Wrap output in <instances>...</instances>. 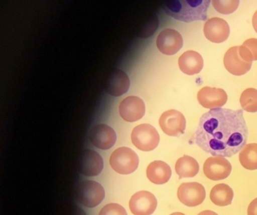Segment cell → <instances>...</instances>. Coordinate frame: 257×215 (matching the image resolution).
<instances>
[{"label": "cell", "mask_w": 257, "mask_h": 215, "mask_svg": "<svg viewBox=\"0 0 257 215\" xmlns=\"http://www.w3.org/2000/svg\"><path fill=\"white\" fill-rule=\"evenodd\" d=\"M247 138L243 110L219 108L201 116L192 141L213 156L231 157L246 145Z\"/></svg>", "instance_id": "6da1fadb"}, {"label": "cell", "mask_w": 257, "mask_h": 215, "mask_svg": "<svg viewBox=\"0 0 257 215\" xmlns=\"http://www.w3.org/2000/svg\"><path fill=\"white\" fill-rule=\"evenodd\" d=\"M209 0H173L164 3L162 8L171 18L189 23L207 19Z\"/></svg>", "instance_id": "7a4b0ae2"}, {"label": "cell", "mask_w": 257, "mask_h": 215, "mask_svg": "<svg viewBox=\"0 0 257 215\" xmlns=\"http://www.w3.org/2000/svg\"><path fill=\"white\" fill-rule=\"evenodd\" d=\"M78 201L85 207H94L103 201L105 191L103 186L94 180H83L78 184L76 189Z\"/></svg>", "instance_id": "3957f363"}, {"label": "cell", "mask_w": 257, "mask_h": 215, "mask_svg": "<svg viewBox=\"0 0 257 215\" xmlns=\"http://www.w3.org/2000/svg\"><path fill=\"white\" fill-rule=\"evenodd\" d=\"M109 163L116 172L128 174L133 173L138 168L139 157L132 149L121 147L112 152Z\"/></svg>", "instance_id": "277c9868"}, {"label": "cell", "mask_w": 257, "mask_h": 215, "mask_svg": "<svg viewBox=\"0 0 257 215\" xmlns=\"http://www.w3.org/2000/svg\"><path fill=\"white\" fill-rule=\"evenodd\" d=\"M132 141L134 145L144 151H151L159 145L160 137L154 126L141 124L132 131Z\"/></svg>", "instance_id": "5b68a950"}, {"label": "cell", "mask_w": 257, "mask_h": 215, "mask_svg": "<svg viewBox=\"0 0 257 215\" xmlns=\"http://www.w3.org/2000/svg\"><path fill=\"white\" fill-rule=\"evenodd\" d=\"M177 197L180 202L188 207H196L205 199V188L197 182L183 183L177 189Z\"/></svg>", "instance_id": "8992f818"}, {"label": "cell", "mask_w": 257, "mask_h": 215, "mask_svg": "<svg viewBox=\"0 0 257 215\" xmlns=\"http://www.w3.org/2000/svg\"><path fill=\"white\" fill-rule=\"evenodd\" d=\"M186 118L184 115L177 110L165 111L159 119L161 129L170 136H180L186 129Z\"/></svg>", "instance_id": "52a82bcc"}, {"label": "cell", "mask_w": 257, "mask_h": 215, "mask_svg": "<svg viewBox=\"0 0 257 215\" xmlns=\"http://www.w3.org/2000/svg\"><path fill=\"white\" fill-rule=\"evenodd\" d=\"M231 163L228 159L221 156H211L206 159L203 171L207 178L220 180L227 178L231 172Z\"/></svg>", "instance_id": "ba28073f"}, {"label": "cell", "mask_w": 257, "mask_h": 215, "mask_svg": "<svg viewBox=\"0 0 257 215\" xmlns=\"http://www.w3.org/2000/svg\"><path fill=\"white\" fill-rule=\"evenodd\" d=\"M158 49L165 55H174L183 45L180 33L173 29H166L161 32L156 39Z\"/></svg>", "instance_id": "9c48e42d"}, {"label": "cell", "mask_w": 257, "mask_h": 215, "mask_svg": "<svg viewBox=\"0 0 257 215\" xmlns=\"http://www.w3.org/2000/svg\"><path fill=\"white\" fill-rule=\"evenodd\" d=\"M157 204V199L153 193L140 191L132 195L129 207L135 215H151L156 210Z\"/></svg>", "instance_id": "30bf717a"}, {"label": "cell", "mask_w": 257, "mask_h": 215, "mask_svg": "<svg viewBox=\"0 0 257 215\" xmlns=\"http://www.w3.org/2000/svg\"><path fill=\"white\" fill-rule=\"evenodd\" d=\"M103 168V159L97 152L93 150H84L79 159V171L87 177H94L101 172Z\"/></svg>", "instance_id": "8fae6325"}, {"label": "cell", "mask_w": 257, "mask_h": 215, "mask_svg": "<svg viewBox=\"0 0 257 215\" xmlns=\"http://www.w3.org/2000/svg\"><path fill=\"white\" fill-rule=\"evenodd\" d=\"M89 139L94 147L101 150H108L115 144L116 134L110 126L106 124H97L90 131Z\"/></svg>", "instance_id": "7c38bea8"}, {"label": "cell", "mask_w": 257, "mask_h": 215, "mask_svg": "<svg viewBox=\"0 0 257 215\" xmlns=\"http://www.w3.org/2000/svg\"><path fill=\"white\" fill-rule=\"evenodd\" d=\"M145 103L138 96H128L123 99L120 103V116L127 122H135L141 120L145 114Z\"/></svg>", "instance_id": "4fadbf2b"}, {"label": "cell", "mask_w": 257, "mask_h": 215, "mask_svg": "<svg viewBox=\"0 0 257 215\" xmlns=\"http://www.w3.org/2000/svg\"><path fill=\"white\" fill-rule=\"evenodd\" d=\"M197 98L200 105L209 109L221 108L228 100V96L225 90L210 87L201 88L198 91Z\"/></svg>", "instance_id": "5bb4252c"}, {"label": "cell", "mask_w": 257, "mask_h": 215, "mask_svg": "<svg viewBox=\"0 0 257 215\" xmlns=\"http://www.w3.org/2000/svg\"><path fill=\"white\" fill-rule=\"evenodd\" d=\"M204 33L207 39L210 42L222 43L226 41L229 36V26L222 18H210L204 24Z\"/></svg>", "instance_id": "9a60e30c"}, {"label": "cell", "mask_w": 257, "mask_h": 215, "mask_svg": "<svg viewBox=\"0 0 257 215\" xmlns=\"http://www.w3.org/2000/svg\"><path fill=\"white\" fill-rule=\"evenodd\" d=\"M224 66L228 72L240 76L250 70L252 63L244 61L239 54V47L229 48L224 56Z\"/></svg>", "instance_id": "2e32d148"}, {"label": "cell", "mask_w": 257, "mask_h": 215, "mask_svg": "<svg viewBox=\"0 0 257 215\" xmlns=\"http://www.w3.org/2000/svg\"><path fill=\"white\" fill-rule=\"evenodd\" d=\"M130 87V79L125 72L115 69L108 78L106 83V93L111 96H120L127 93Z\"/></svg>", "instance_id": "e0dca14e"}, {"label": "cell", "mask_w": 257, "mask_h": 215, "mask_svg": "<svg viewBox=\"0 0 257 215\" xmlns=\"http://www.w3.org/2000/svg\"><path fill=\"white\" fill-rule=\"evenodd\" d=\"M179 67L183 73L193 75L199 73L204 66V60L199 53L188 51L179 58Z\"/></svg>", "instance_id": "ac0fdd59"}, {"label": "cell", "mask_w": 257, "mask_h": 215, "mask_svg": "<svg viewBox=\"0 0 257 215\" xmlns=\"http://www.w3.org/2000/svg\"><path fill=\"white\" fill-rule=\"evenodd\" d=\"M171 167L163 161H154L147 167V177L155 184L166 183L171 178Z\"/></svg>", "instance_id": "d6986e66"}, {"label": "cell", "mask_w": 257, "mask_h": 215, "mask_svg": "<svg viewBox=\"0 0 257 215\" xmlns=\"http://www.w3.org/2000/svg\"><path fill=\"white\" fill-rule=\"evenodd\" d=\"M175 171L179 175V179L193 177L199 171V164L192 156L184 155L176 162Z\"/></svg>", "instance_id": "ffe728a7"}, {"label": "cell", "mask_w": 257, "mask_h": 215, "mask_svg": "<svg viewBox=\"0 0 257 215\" xmlns=\"http://www.w3.org/2000/svg\"><path fill=\"white\" fill-rule=\"evenodd\" d=\"M233 197V189L225 183L215 185L210 191V198L212 202L220 207L230 205L232 202Z\"/></svg>", "instance_id": "44dd1931"}, {"label": "cell", "mask_w": 257, "mask_h": 215, "mask_svg": "<svg viewBox=\"0 0 257 215\" xmlns=\"http://www.w3.org/2000/svg\"><path fill=\"white\" fill-rule=\"evenodd\" d=\"M239 160L243 168L248 170L257 169V144H246L239 153Z\"/></svg>", "instance_id": "7402d4cb"}, {"label": "cell", "mask_w": 257, "mask_h": 215, "mask_svg": "<svg viewBox=\"0 0 257 215\" xmlns=\"http://www.w3.org/2000/svg\"><path fill=\"white\" fill-rule=\"evenodd\" d=\"M239 54L244 61L252 63L257 60V39H249L245 41L239 47Z\"/></svg>", "instance_id": "603a6c76"}, {"label": "cell", "mask_w": 257, "mask_h": 215, "mask_svg": "<svg viewBox=\"0 0 257 215\" xmlns=\"http://www.w3.org/2000/svg\"><path fill=\"white\" fill-rule=\"evenodd\" d=\"M240 105L243 109L248 112L257 111V90L248 88L242 93L240 98Z\"/></svg>", "instance_id": "cb8c5ba5"}, {"label": "cell", "mask_w": 257, "mask_h": 215, "mask_svg": "<svg viewBox=\"0 0 257 215\" xmlns=\"http://www.w3.org/2000/svg\"><path fill=\"white\" fill-rule=\"evenodd\" d=\"M213 8L219 13L222 15H229L233 13L239 6V1H225V0H214L212 1Z\"/></svg>", "instance_id": "d4e9b609"}, {"label": "cell", "mask_w": 257, "mask_h": 215, "mask_svg": "<svg viewBox=\"0 0 257 215\" xmlns=\"http://www.w3.org/2000/svg\"><path fill=\"white\" fill-rule=\"evenodd\" d=\"M159 27V20L156 15H153L144 27L141 28V31L138 33V36L141 38H148L153 36V33L157 30Z\"/></svg>", "instance_id": "484cf974"}, {"label": "cell", "mask_w": 257, "mask_h": 215, "mask_svg": "<svg viewBox=\"0 0 257 215\" xmlns=\"http://www.w3.org/2000/svg\"><path fill=\"white\" fill-rule=\"evenodd\" d=\"M99 215H127L124 207L115 203L106 204L100 210Z\"/></svg>", "instance_id": "4316f807"}, {"label": "cell", "mask_w": 257, "mask_h": 215, "mask_svg": "<svg viewBox=\"0 0 257 215\" xmlns=\"http://www.w3.org/2000/svg\"><path fill=\"white\" fill-rule=\"evenodd\" d=\"M247 215H257V198H254L247 208Z\"/></svg>", "instance_id": "83f0119b"}, {"label": "cell", "mask_w": 257, "mask_h": 215, "mask_svg": "<svg viewBox=\"0 0 257 215\" xmlns=\"http://www.w3.org/2000/svg\"><path fill=\"white\" fill-rule=\"evenodd\" d=\"M72 215H86V213L80 207H74V208L73 209Z\"/></svg>", "instance_id": "f1b7e54d"}, {"label": "cell", "mask_w": 257, "mask_h": 215, "mask_svg": "<svg viewBox=\"0 0 257 215\" xmlns=\"http://www.w3.org/2000/svg\"><path fill=\"white\" fill-rule=\"evenodd\" d=\"M252 26H253L254 30L257 33V11L254 13L252 17Z\"/></svg>", "instance_id": "f546056e"}, {"label": "cell", "mask_w": 257, "mask_h": 215, "mask_svg": "<svg viewBox=\"0 0 257 215\" xmlns=\"http://www.w3.org/2000/svg\"><path fill=\"white\" fill-rule=\"evenodd\" d=\"M198 215H218L216 212L212 211L210 210H204V211L200 212Z\"/></svg>", "instance_id": "4dcf8cb0"}, {"label": "cell", "mask_w": 257, "mask_h": 215, "mask_svg": "<svg viewBox=\"0 0 257 215\" xmlns=\"http://www.w3.org/2000/svg\"><path fill=\"white\" fill-rule=\"evenodd\" d=\"M170 215H186L184 214L183 213H181V212H174V213H171V214Z\"/></svg>", "instance_id": "1f68e13d"}]
</instances>
